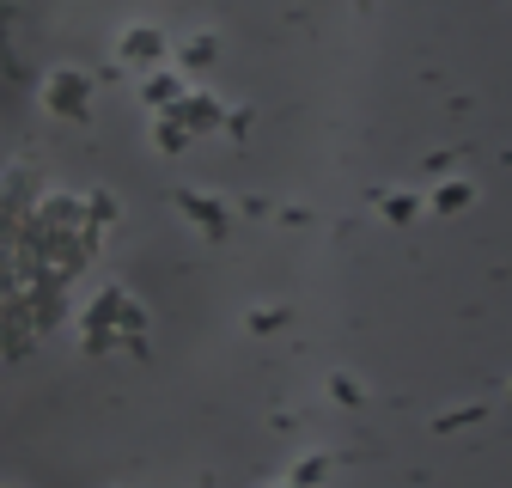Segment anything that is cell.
Returning a JSON list of instances; mask_svg holds the SVG:
<instances>
[{"label": "cell", "instance_id": "cell-1", "mask_svg": "<svg viewBox=\"0 0 512 488\" xmlns=\"http://www.w3.org/2000/svg\"><path fill=\"white\" fill-rule=\"evenodd\" d=\"M43 110L61 116V122H86V110H92V74L55 68V74L43 80Z\"/></svg>", "mask_w": 512, "mask_h": 488}, {"label": "cell", "instance_id": "cell-2", "mask_svg": "<svg viewBox=\"0 0 512 488\" xmlns=\"http://www.w3.org/2000/svg\"><path fill=\"white\" fill-rule=\"evenodd\" d=\"M165 116H177V122H183V135H189V141H196V135H220V129H226V104H220L214 92H183Z\"/></svg>", "mask_w": 512, "mask_h": 488}, {"label": "cell", "instance_id": "cell-3", "mask_svg": "<svg viewBox=\"0 0 512 488\" xmlns=\"http://www.w3.org/2000/svg\"><path fill=\"white\" fill-rule=\"evenodd\" d=\"M171 202H177V214H183L189 226H202V238H214V244L232 232V214H226V202H220V196H208V190H177Z\"/></svg>", "mask_w": 512, "mask_h": 488}, {"label": "cell", "instance_id": "cell-4", "mask_svg": "<svg viewBox=\"0 0 512 488\" xmlns=\"http://www.w3.org/2000/svg\"><path fill=\"white\" fill-rule=\"evenodd\" d=\"M116 55L135 61V68H153V61L165 55V31H159V25H128V31L116 37Z\"/></svg>", "mask_w": 512, "mask_h": 488}, {"label": "cell", "instance_id": "cell-5", "mask_svg": "<svg viewBox=\"0 0 512 488\" xmlns=\"http://www.w3.org/2000/svg\"><path fill=\"white\" fill-rule=\"evenodd\" d=\"M183 92H189V86H183V74H153V80L141 86V98H147V104H153L159 116H165V110H171V104H177Z\"/></svg>", "mask_w": 512, "mask_h": 488}, {"label": "cell", "instance_id": "cell-6", "mask_svg": "<svg viewBox=\"0 0 512 488\" xmlns=\"http://www.w3.org/2000/svg\"><path fill=\"white\" fill-rule=\"evenodd\" d=\"M378 214L391 220V226H409V220L421 214V202H415L409 190H378Z\"/></svg>", "mask_w": 512, "mask_h": 488}, {"label": "cell", "instance_id": "cell-7", "mask_svg": "<svg viewBox=\"0 0 512 488\" xmlns=\"http://www.w3.org/2000/svg\"><path fill=\"white\" fill-rule=\"evenodd\" d=\"M470 202H476V190H470V183H439V190L427 196V208H433V214H464Z\"/></svg>", "mask_w": 512, "mask_h": 488}, {"label": "cell", "instance_id": "cell-8", "mask_svg": "<svg viewBox=\"0 0 512 488\" xmlns=\"http://www.w3.org/2000/svg\"><path fill=\"white\" fill-rule=\"evenodd\" d=\"M214 55H220L214 31H196V37L183 43V68H189V74H202V68H214Z\"/></svg>", "mask_w": 512, "mask_h": 488}, {"label": "cell", "instance_id": "cell-9", "mask_svg": "<svg viewBox=\"0 0 512 488\" xmlns=\"http://www.w3.org/2000/svg\"><path fill=\"white\" fill-rule=\"evenodd\" d=\"M330 476V452H311V458H299L293 470H287V488H317Z\"/></svg>", "mask_w": 512, "mask_h": 488}, {"label": "cell", "instance_id": "cell-10", "mask_svg": "<svg viewBox=\"0 0 512 488\" xmlns=\"http://www.w3.org/2000/svg\"><path fill=\"white\" fill-rule=\"evenodd\" d=\"M153 147H159V153H183V147H189V135H183L177 116H159V122H153Z\"/></svg>", "mask_w": 512, "mask_h": 488}, {"label": "cell", "instance_id": "cell-11", "mask_svg": "<svg viewBox=\"0 0 512 488\" xmlns=\"http://www.w3.org/2000/svg\"><path fill=\"white\" fill-rule=\"evenodd\" d=\"M330 397H336L342 409H360V397H366V391H360V385H354L348 373H336V379H330Z\"/></svg>", "mask_w": 512, "mask_h": 488}, {"label": "cell", "instance_id": "cell-12", "mask_svg": "<svg viewBox=\"0 0 512 488\" xmlns=\"http://www.w3.org/2000/svg\"><path fill=\"white\" fill-rule=\"evenodd\" d=\"M92 220H98V226L116 220V196H110V190H92Z\"/></svg>", "mask_w": 512, "mask_h": 488}, {"label": "cell", "instance_id": "cell-13", "mask_svg": "<svg viewBox=\"0 0 512 488\" xmlns=\"http://www.w3.org/2000/svg\"><path fill=\"white\" fill-rule=\"evenodd\" d=\"M470 421H482V403H476V409H458V415H445V421H439V434H452V427H470Z\"/></svg>", "mask_w": 512, "mask_h": 488}, {"label": "cell", "instance_id": "cell-14", "mask_svg": "<svg viewBox=\"0 0 512 488\" xmlns=\"http://www.w3.org/2000/svg\"><path fill=\"white\" fill-rule=\"evenodd\" d=\"M244 129H250V110H244V104L226 110V129H220V135H244Z\"/></svg>", "mask_w": 512, "mask_h": 488}, {"label": "cell", "instance_id": "cell-15", "mask_svg": "<svg viewBox=\"0 0 512 488\" xmlns=\"http://www.w3.org/2000/svg\"><path fill=\"white\" fill-rule=\"evenodd\" d=\"M281 488H287V482H281Z\"/></svg>", "mask_w": 512, "mask_h": 488}]
</instances>
